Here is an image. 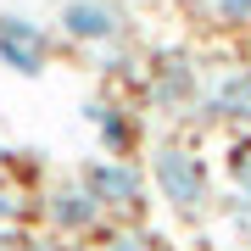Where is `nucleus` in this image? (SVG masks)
<instances>
[{
  "label": "nucleus",
  "instance_id": "nucleus-14",
  "mask_svg": "<svg viewBox=\"0 0 251 251\" xmlns=\"http://www.w3.org/2000/svg\"><path fill=\"white\" fill-rule=\"evenodd\" d=\"M246 251H251V246H246Z\"/></svg>",
  "mask_w": 251,
  "mask_h": 251
},
{
  "label": "nucleus",
  "instance_id": "nucleus-9",
  "mask_svg": "<svg viewBox=\"0 0 251 251\" xmlns=\"http://www.w3.org/2000/svg\"><path fill=\"white\" fill-rule=\"evenodd\" d=\"M229 179H234V201H251V140L229 151Z\"/></svg>",
  "mask_w": 251,
  "mask_h": 251
},
{
  "label": "nucleus",
  "instance_id": "nucleus-4",
  "mask_svg": "<svg viewBox=\"0 0 251 251\" xmlns=\"http://www.w3.org/2000/svg\"><path fill=\"white\" fill-rule=\"evenodd\" d=\"M201 67L190 62L184 50H162L151 56V67H145V100H151L156 112L179 117V112H196L201 106Z\"/></svg>",
  "mask_w": 251,
  "mask_h": 251
},
{
  "label": "nucleus",
  "instance_id": "nucleus-2",
  "mask_svg": "<svg viewBox=\"0 0 251 251\" xmlns=\"http://www.w3.org/2000/svg\"><path fill=\"white\" fill-rule=\"evenodd\" d=\"M73 179H78V184L95 196L100 212L140 218V206H145V173L134 168V162H117V156H84Z\"/></svg>",
  "mask_w": 251,
  "mask_h": 251
},
{
  "label": "nucleus",
  "instance_id": "nucleus-12",
  "mask_svg": "<svg viewBox=\"0 0 251 251\" xmlns=\"http://www.w3.org/2000/svg\"><path fill=\"white\" fill-rule=\"evenodd\" d=\"M106 251H145V234L140 229H117L112 240H106Z\"/></svg>",
  "mask_w": 251,
  "mask_h": 251
},
{
  "label": "nucleus",
  "instance_id": "nucleus-5",
  "mask_svg": "<svg viewBox=\"0 0 251 251\" xmlns=\"http://www.w3.org/2000/svg\"><path fill=\"white\" fill-rule=\"evenodd\" d=\"M50 50H56V28L23 17V11H0V67L39 78L50 67Z\"/></svg>",
  "mask_w": 251,
  "mask_h": 251
},
{
  "label": "nucleus",
  "instance_id": "nucleus-7",
  "mask_svg": "<svg viewBox=\"0 0 251 251\" xmlns=\"http://www.w3.org/2000/svg\"><path fill=\"white\" fill-rule=\"evenodd\" d=\"M39 212H45V224H50L56 234H95L100 224H106V212L95 206V196H90V190H84L78 179H67V184L45 190Z\"/></svg>",
  "mask_w": 251,
  "mask_h": 251
},
{
  "label": "nucleus",
  "instance_id": "nucleus-10",
  "mask_svg": "<svg viewBox=\"0 0 251 251\" xmlns=\"http://www.w3.org/2000/svg\"><path fill=\"white\" fill-rule=\"evenodd\" d=\"M23 218H28V206H23V190L0 179V229H17Z\"/></svg>",
  "mask_w": 251,
  "mask_h": 251
},
{
  "label": "nucleus",
  "instance_id": "nucleus-3",
  "mask_svg": "<svg viewBox=\"0 0 251 251\" xmlns=\"http://www.w3.org/2000/svg\"><path fill=\"white\" fill-rule=\"evenodd\" d=\"M56 34L67 45H90V50H112L128 34V6L123 0H62L56 11Z\"/></svg>",
  "mask_w": 251,
  "mask_h": 251
},
{
  "label": "nucleus",
  "instance_id": "nucleus-8",
  "mask_svg": "<svg viewBox=\"0 0 251 251\" xmlns=\"http://www.w3.org/2000/svg\"><path fill=\"white\" fill-rule=\"evenodd\" d=\"M201 117L251 128V67H229L218 84H206L201 90Z\"/></svg>",
  "mask_w": 251,
  "mask_h": 251
},
{
  "label": "nucleus",
  "instance_id": "nucleus-6",
  "mask_svg": "<svg viewBox=\"0 0 251 251\" xmlns=\"http://www.w3.org/2000/svg\"><path fill=\"white\" fill-rule=\"evenodd\" d=\"M84 123L95 128L100 156L134 162V145H140V117L128 112V106H117L112 95H95V100H84Z\"/></svg>",
  "mask_w": 251,
  "mask_h": 251
},
{
  "label": "nucleus",
  "instance_id": "nucleus-13",
  "mask_svg": "<svg viewBox=\"0 0 251 251\" xmlns=\"http://www.w3.org/2000/svg\"><path fill=\"white\" fill-rule=\"evenodd\" d=\"M0 251H28V240H23L17 229H0Z\"/></svg>",
  "mask_w": 251,
  "mask_h": 251
},
{
  "label": "nucleus",
  "instance_id": "nucleus-11",
  "mask_svg": "<svg viewBox=\"0 0 251 251\" xmlns=\"http://www.w3.org/2000/svg\"><path fill=\"white\" fill-rule=\"evenodd\" d=\"M224 28H251V0H206Z\"/></svg>",
  "mask_w": 251,
  "mask_h": 251
},
{
  "label": "nucleus",
  "instance_id": "nucleus-1",
  "mask_svg": "<svg viewBox=\"0 0 251 251\" xmlns=\"http://www.w3.org/2000/svg\"><path fill=\"white\" fill-rule=\"evenodd\" d=\"M151 190L173 206L179 218H201L212 206V173H206V156L184 140H162L151 151Z\"/></svg>",
  "mask_w": 251,
  "mask_h": 251
}]
</instances>
